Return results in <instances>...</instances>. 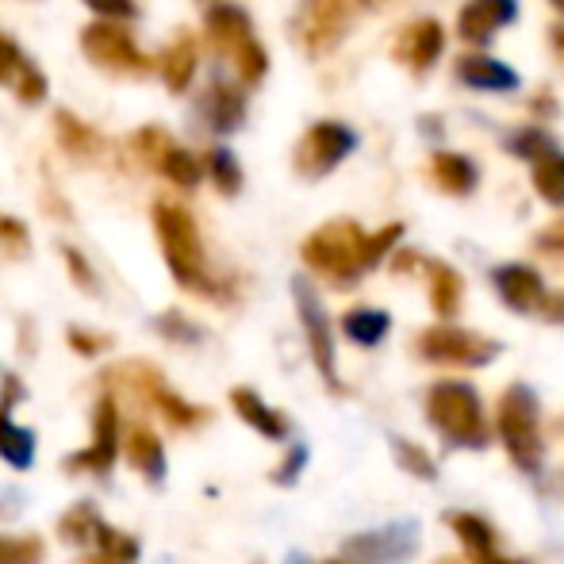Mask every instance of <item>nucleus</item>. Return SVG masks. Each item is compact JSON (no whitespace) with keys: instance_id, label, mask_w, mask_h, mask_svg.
Segmentation results:
<instances>
[{"instance_id":"nucleus-19","label":"nucleus","mask_w":564,"mask_h":564,"mask_svg":"<svg viewBox=\"0 0 564 564\" xmlns=\"http://www.w3.org/2000/svg\"><path fill=\"white\" fill-rule=\"evenodd\" d=\"M431 181L449 196H473L480 185V165L476 158L460 154V150H434L431 154Z\"/></svg>"},{"instance_id":"nucleus-17","label":"nucleus","mask_w":564,"mask_h":564,"mask_svg":"<svg viewBox=\"0 0 564 564\" xmlns=\"http://www.w3.org/2000/svg\"><path fill=\"white\" fill-rule=\"evenodd\" d=\"M204 35H208L212 51L235 58L238 46H246L253 39V23L246 15V8L238 4H212L204 12Z\"/></svg>"},{"instance_id":"nucleus-26","label":"nucleus","mask_w":564,"mask_h":564,"mask_svg":"<svg viewBox=\"0 0 564 564\" xmlns=\"http://www.w3.org/2000/svg\"><path fill=\"white\" fill-rule=\"evenodd\" d=\"M127 457H131V465L139 468L147 480H162L165 476V453H162V442H158L154 431H147V426H134L131 438H127Z\"/></svg>"},{"instance_id":"nucleus-54","label":"nucleus","mask_w":564,"mask_h":564,"mask_svg":"<svg viewBox=\"0 0 564 564\" xmlns=\"http://www.w3.org/2000/svg\"><path fill=\"white\" fill-rule=\"evenodd\" d=\"M292 564H307V561H292ZM327 564H349L346 557H341V561H327Z\"/></svg>"},{"instance_id":"nucleus-49","label":"nucleus","mask_w":564,"mask_h":564,"mask_svg":"<svg viewBox=\"0 0 564 564\" xmlns=\"http://www.w3.org/2000/svg\"><path fill=\"white\" fill-rule=\"evenodd\" d=\"M473 557V564H522V561H511V557H499L496 550H488V553H468Z\"/></svg>"},{"instance_id":"nucleus-50","label":"nucleus","mask_w":564,"mask_h":564,"mask_svg":"<svg viewBox=\"0 0 564 564\" xmlns=\"http://www.w3.org/2000/svg\"><path fill=\"white\" fill-rule=\"evenodd\" d=\"M550 46L557 51V58L564 62V23H557V28H550Z\"/></svg>"},{"instance_id":"nucleus-35","label":"nucleus","mask_w":564,"mask_h":564,"mask_svg":"<svg viewBox=\"0 0 564 564\" xmlns=\"http://www.w3.org/2000/svg\"><path fill=\"white\" fill-rule=\"evenodd\" d=\"M97 527H100L97 507H93V503H77L74 511L62 519V538H66L69 545H85V542H93Z\"/></svg>"},{"instance_id":"nucleus-42","label":"nucleus","mask_w":564,"mask_h":564,"mask_svg":"<svg viewBox=\"0 0 564 564\" xmlns=\"http://www.w3.org/2000/svg\"><path fill=\"white\" fill-rule=\"evenodd\" d=\"M0 246H4L8 253H23L28 250V227L12 216H0Z\"/></svg>"},{"instance_id":"nucleus-56","label":"nucleus","mask_w":564,"mask_h":564,"mask_svg":"<svg viewBox=\"0 0 564 564\" xmlns=\"http://www.w3.org/2000/svg\"><path fill=\"white\" fill-rule=\"evenodd\" d=\"M561 431H564V423H561Z\"/></svg>"},{"instance_id":"nucleus-6","label":"nucleus","mask_w":564,"mask_h":564,"mask_svg":"<svg viewBox=\"0 0 564 564\" xmlns=\"http://www.w3.org/2000/svg\"><path fill=\"white\" fill-rule=\"evenodd\" d=\"M357 150V131L341 119H319L304 131V139L296 142V154H292V165H296L300 177L319 181L327 173H335L341 162Z\"/></svg>"},{"instance_id":"nucleus-7","label":"nucleus","mask_w":564,"mask_h":564,"mask_svg":"<svg viewBox=\"0 0 564 564\" xmlns=\"http://www.w3.org/2000/svg\"><path fill=\"white\" fill-rule=\"evenodd\" d=\"M419 357L431 365H453V369H480L491 357L499 354V341L476 335V330H460V327H426L415 341Z\"/></svg>"},{"instance_id":"nucleus-11","label":"nucleus","mask_w":564,"mask_h":564,"mask_svg":"<svg viewBox=\"0 0 564 564\" xmlns=\"http://www.w3.org/2000/svg\"><path fill=\"white\" fill-rule=\"evenodd\" d=\"M514 20H519V0H465L457 12V39L473 51H484Z\"/></svg>"},{"instance_id":"nucleus-39","label":"nucleus","mask_w":564,"mask_h":564,"mask_svg":"<svg viewBox=\"0 0 564 564\" xmlns=\"http://www.w3.org/2000/svg\"><path fill=\"white\" fill-rule=\"evenodd\" d=\"M400 235H403V227H400V224H392V227L377 230V235H369V242H365V265L377 269L380 261H384L388 253H392L395 246H400Z\"/></svg>"},{"instance_id":"nucleus-51","label":"nucleus","mask_w":564,"mask_h":564,"mask_svg":"<svg viewBox=\"0 0 564 564\" xmlns=\"http://www.w3.org/2000/svg\"><path fill=\"white\" fill-rule=\"evenodd\" d=\"M534 112H538V116H553V112H557V105L550 100V93H542V97L534 100Z\"/></svg>"},{"instance_id":"nucleus-47","label":"nucleus","mask_w":564,"mask_h":564,"mask_svg":"<svg viewBox=\"0 0 564 564\" xmlns=\"http://www.w3.org/2000/svg\"><path fill=\"white\" fill-rule=\"evenodd\" d=\"M69 346H74L77 349V354H100V349H105L108 346V338H100V335H85V330H69Z\"/></svg>"},{"instance_id":"nucleus-43","label":"nucleus","mask_w":564,"mask_h":564,"mask_svg":"<svg viewBox=\"0 0 564 564\" xmlns=\"http://www.w3.org/2000/svg\"><path fill=\"white\" fill-rule=\"evenodd\" d=\"M85 4H89L97 15H105V20H119V23L139 15V4H134V0H85Z\"/></svg>"},{"instance_id":"nucleus-18","label":"nucleus","mask_w":564,"mask_h":564,"mask_svg":"<svg viewBox=\"0 0 564 564\" xmlns=\"http://www.w3.org/2000/svg\"><path fill=\"white\" fill-rule=\"evenodd\" d=\"M20 395H23L20 377L8 372L4 392H0V457H4L12 468H28L31 457H35V434L23 431V426H15L12 419H8V411H12V403L20 400Z\"/></svg>"},{"instance_id":"nucleus-21","label":"nucleus","mask_w":564,"mask_h":564,"mask_svg":"<svg viewBox=\"0 0 564 564\" xmlns=\"http://www.w3.org/2000/svg\"><path fill=\"white\" fill-rule=\"evenodd\" d=\"M54 139H58V147L66 150L69 158H77V162H93V158H100V150H105V139L97 134V127H89L82 116L69 112V108L54 112Z\"/></svg>"},{"instance_id":"nucleus-14","label":"nucleus","mask_w":564,"mask_h":564,"mask_svg":"<svg viewBox=\"0 0 564 564\" xmlns=\"http://www.w3.org/2000/svg\"><path fill=\"white\" fill-rule=\"evenodd\" d=\"M453 77L473 93H499V97H511V93L522 89L519 69H514L511 62L491 58V54H484V51L460 54V58L453 62Z\"/></svg>"},{"instance_id":"nucleus-12","label":"nucleus","mask_w":564,"mask_h":564,"mask_svg":"<svg viewBox=\"0 0 564 564\" xmlns=\"http://www.w3.org/2000/svg\"><path fill=\"white\" fill-rule=\"evenodd\" d=\"M446 39H449L446 28H442V20H434V15L411 20L408 28L400 31V39H395V62H403V66L419 77L431 74L442 54H446Z\"/></svg>"},{"instance_id":"nucleus-37","label":"nucleus","mask_w":564,"mask_h":564,"mask_svg":"<svg viewBox=\"0 0 564 564\" xmlns=\"http://www.w3.org/2000/svg\"><path fill=\"white\" fill-rule=\"evenodd\" d=\"M395 457H400V465L408 468V473H415L419 480H434V476H438V465L431 460V453L423 446H415V442L395 438Z\"/></svg>"},{"instance_id":"nucleus-20","label":"nucleus","mask_w":564,"mask_h":564,"mask_svg":"<svg viewBox=\"0 0 564 564\" xmlns=\"http://www.w3.org/2000/svg\"><path fill=\"white\" fill-rule=\"evenodd\" d=\"M196 66H200V51H196V39L188 35L185 28L173 35V43L158 54V74H162L165 89L170 93H185L196 77Z\"/></svg>"},{"instance_id":"nucleus-3","label":"nucleus","mask_w":564,"mask_h":564,"mask_svg":"<svg viewBox=\"0 0 564 564\" xmlns=\"http://www.w3.org/2000/svg\"><path fill=\"white\" fill-rule=\"evenodd\" d=\"M365 242H369V235H365L354 219H330V224H323L319 230H312V235L304 238L300 253H304L307 269L327 276L338 289H349V284H357V276L369 269L365 265Z\"/></svg>"},{"instance_id":"nucleus-44","label":"nucleus","mask_w":564,"mask_h":564,"mask_svg":"<svg viewBox=\"0 0 564 564\" xmlns=\"http://www.w3.org/2000/svg\"><path fill=\"white\" fill-rule=\"evenodd\" d=\"M158 330H162L165 338H181V341H196V338H200V330H196L188 319H181L177 312H165L162 319H158Z\"/></svg>"},{"instance_id":"nucleus-8","label":"nucleus","mask_w":564,"mask_h":564,"mask_svg":"<svg viewBox=\"0 0 564 564\" xmlns=\"http://www.w3.org/2000/svg\"><path fill=\"white\" fill-rule=\"evenodd\" d=\"M292 296H296V312H300V323H304L307 349H312L315 369L323 372V380H327L335 392H341L338 357H335V330H330V315H327V307H323L319 292H315L312 281L296 276V281H292Z\"/></svg>"},{"instance_id":"nucleus-4","label":"nucleus","mask_w":564,"mask_h":564,"mask_svg":"<svg viewBox=\"0 0 564 564\" xmlns=\"http://www.w3.org/2000/svg\"><path fill=\"white\" fill-rule=\"evenodd\" d=\"M496 431L522 473H538L542 468L545 446H542V426H538V395L527 384H511L499 395Z\"/></svg>"},{"instance_id":"nucleus-15","label":"nucleus","mask_w":564,"mask_h":564,"mask_svg":"<svg viewBox=\"0 0 564 564\" xmlns=\"http://www.w3.org/2000/svg\"><path fill=\"white\" fill-rule=\"evenodd\" d=\"M123 377L131 380V388H139L142 395H150V403H154L173 426H196L200 419H208V411L193 408V403H185L181 395H173L170 388L162 384V377H158L154 369H147V365H127Z\"/></svg>"},{"instance_id":"nucleus-45","label":"nucleus","mask_w":564,"mask_h":564,"mask_svg":"<svg viewBox=\"0 0 564 564\" xmlns=\"http://www.w3.org/2000/svg\"><path fill=\"white\" fill-rule=\"evenodd\" d=\"M304 460H307V449H304V446H292V449H289V460H284L281 468H276L273 480H276V484H292V480H296L300 468H304Z\"/></svg>"},{"instance_id":"nucleus-13","label":"nucleus","mask_w":564,"mask_h":564,"mask_svg":"<svg viewBox=\"0 0 564 564\" xmlns=\"http://www.w3.org/2000/svg\"><path fill=\"white\" fill-rule=\"evenodd\" d=\"M491 284H496L499 300L519 315H542L545 300H550V289H545L542 273L530 269V265H522V261L496 265L491 269Z\"/></svg>"},{"instance_id":"nucleus-32","label":"nucleus","mask_w":564,"mask_h":564,"mask_svg":"<svg viewBox=\"0 0 564 564\" xmlns=\"http://www.w3.org/2000/svg\"><path fill=\"white\" fill-rule=\"evenodd\" d=\"M204 165H208L212 185H216L224 196H235L238 188H242V165H238V158L230 154V150H224V147L208 150V154H204Z\"/></svg>"},{"instance_id":"nucleus-29","label":"nucleus","mask_w":564,"mask_h":564,"mask_svg":"<svg viewBox=\"0 0 564 564\" xmlns=\"http://www.w3.org/2000/svg\"><path fill=\"white\" fill-rule=\"evenodd\" d=\"M158 173H162L165 181H173L177 188H196L204 181V173H208V165H204V158H196L193 150H185V147L173 142Z\"/></svg>"},{"instance_id":"nucleus-25","label":"nucleus","mask_w":564,"mask_h":564,"mask_svg":"<svg viewBox=\"0 0 564 564\" xmlns=\"http://www.w3.org/2000/svg\"><path fill=\"white\" fill-rule=\"evenodd\" d=\"M426 273H431V307L438 319H453V315L460 312V296H465V281H460V273L446 261H431L426 265Z\"/></svg>"},{"instance_id":"nucleus-28","label":"nucleus","mask_w":564,"mask_h":564,"mask_svg":"<svg viewBox=\"0 0 564 564\" xmlns=\"http://www.w3.org/2000/svg\"><path fill=\"white\" fill-rule=\"evenodd\" d=\"M534 188L550 208H564V150H550L534 165Z\"/></svg>"},{"instance_id":"nucleus-40","label":"nucleus","mask_w":564,"mask_h":564,"mask_svg":"<svg viewBox=\"0 0 564 564\" xmlns=\"http://www.w3.org/2000/svg\"><path fill=\"white\" fill-rule=\"evenodd\" d=\"M62 253H66V265H69V273H74L77 289H85V292H100L97 273H93V265L82 258V250H74V246H62Z\"/></svg>"},{"instance_id":"nucleus-1","label":"nucleus","mask_w":564,"mask_h":564,"mask_svg":"<svg viewBox=\"0 0 564 564\" xmlns=\"http://www.w3.org/2000/svg\"><path fill=\"white\" fill-rule=\"evenodd\" d=\"M154 230H158V242H162L165 265L177 276V284H185V289H193V292H204V296H216L219 289L208 273L200 230H196V219L188 216V208H181V204H173V200H158Z\"/></svg>"},{"instance_id":"nucleus-9","label":"nucleus","mask_w":564,"mask_h":564,"mask_svg":"<svg viewBox=\"0 0 564 564\" xmlns=\"http://www.w3.org/2000/svg\"><path fill=\"white\" fill-rule=\"evenodd\" d=\"M349 28V0H300L296 8V43L304 46L312 58H323L341 43Z\"/></svg>"},{"instance_id":"nucleus-41","label":"nucleus","mask_w":564,"mask_h":564,"mask_svg":"<svg viewBox=\"0 0 564 564\" xmlns=\"http://www.w3.org/2000/svg\"><path fill=\"white\" fill-rule=\"evenodd\" d=\"M15 97H20L23 105H43V97H46V77L39 74L35 66H28V69H23L20 82H15Z\"/></svg>"},{"instance_id":"nucleus-27","label":"nucleus","mask_w":564,"mask_h":564,"mask_svg":"<svg viewBox=\"0 0 564 564\" xmlns=\"http://www.w3.org/2000/svg\"><path fill=\"white\" fill-rule=\"evenodd\" d=\"M503 147H507V154H511V158H519V162L534 165L538 158H545L550 150H557V139H553V134L545 131V127L527 123V127H514V131L503 139Z\"/></svg>"},{"instance_id":"nucleus-30","label":"nucleus","mask_w":564,"mask_h":564,"mask_svg":"<svg viewBox=\"0 0 564 564\" xmlns=\"http://www.w3.org/2000/svg\"><path fill=\"white\" fill-rule=\"evenodd\" d=\"M93 545H97V557H89V564H134L139 561L134 538L119 534V530L105 527V522H100L97 534H93Z\"/></svg>"},{"instance_id":"nucleus-36","label":"nucleus","mask_w":564,"mask_h":564,"mask_svg":"<svg viewBox=\"0 0 564 564\" xmlns=\"http://www.w3.org/2000/svg\"><path fill=\"white\" fill-rule=\"evenodd\" d=\"M0 564H43L39 538H0Z\"/></svg>"},{"instance_id":"nucleus-2","label":"nucleus","mask_w":564,"mask_h":564,"mask_svg":"<svg viewBox=\"0 0 564 564\" xmlns=\"http://www.w3.org/2000/svg\"><path fill=\"white\" fill-rule=\"evenodd\" d=\"M426 419L457 449H484L491 438L480 395H476L473 384H460V380L431 384V392H426Z\"/></svg>"},{"instance_id":"nucleus-38","label":"nucleus","mask_w":564,"mask_h":564,"mask_svg":"<svg viewBox=\"0 0 564 564\" xmlns=\"http://www.w3.org/2000/svg\"><path fill=\"white\" fill-rule=\"evenodd\" d=\"M31 62L23 58V51L12 43L8 35H0V85H8V89H15V82L23 77V69H28Z\"/></svg>"},{"instance_id":"nucleus-53","label":"nucleus","mask_w":564,"mask_h":564,"mask_svg":"<svg viewBox=\"0 0 564 564\" xmlns=\"http://www.w3.org/2000/svg\"><path fill=\"white\" fill-rule=\"evenodd\" d=\"M550 4H553V8H557V12L564 15V0H550Z\"/></svg>"},{"instance_id":"nucleus-10","label":"nucleus","mask_w":564,"mask_h":564,"mask_svg":"<svg viewBox=\"0 0 564 564\" xmlns=\"http://www.w3.org/2000/svg\"><path fill=\"white\" fill-rule=\"evenodd\" d=\"M415 550H419V527L415 522H395V527L377 530V534L349 538L341 557L349 564H403L415 557Z\"/></svg>"},{"instance_id":"nucleus-52","label":"nucleus","mask_w":564,"mask_h":564,"mask_svg":"<svg viewBox=\"0 0 564 564\" xmlns=\"http://www.w3.org/2000/svg\"><path fill=\"white\" fill-rule=\"evenodd\" d=\"M357 4H365V8H380V4H388V0H357Z\"/></svg>"},{"instance_id":"nucleus-22","label":"nucleus","mask_w":564,"mask_h":564,"mask_svg":"<svg viewBox=\"0 0 564 564\" xmlns=\"http://www.w3.org/2000/svg\"><path fill=\"white\" fill-rule=\"evenodd\" d=\"M200 112L204 119L212 123V131H238L246 119V93L238 85H227V82H216L200 100Z\"/></svg>"},{"instance_id":"nucleus-48","label":"nucleus","mask_w":564,"mask_h":564,"mask_svg":"<svg viewBox=\"0 0 564 564\" xmlns=\"http://www.w3.org/2000/svg\"><path fill=\"white\" fill-rule=\"evenodd\" d=\"M542 315H545L550 323H564V296H553V292H550V300H545Z\"/></svg>"},{"instance_id":"nucleus-55","label":"nucleus","mask_w":564,"mask_h":564,"mask_svg":"<svg viewBox=\"0 0 564 564\" xmlns=\"http://www.w3.org/2000/svg\"><path fill=\"white\" fill-rule=\"evenodd\" d=\"M438 564H460V561H438Z\"/></svg>"},{"instance_id":"nucleus-24","label":"nucleus","mask_w":564,"mask_h":564,"mask_svg":"<svg viewBox=\"0 0 564 564\" xmlns=\"http://www.w3.org/2000/svg\"><path fill=\"white\" fill-rule=\"evenodd\" d=\"M392 330V315L380 312V307H349L341 315V335H346L354 346H380Z\"/></svg>"},{"instance_id":"nucleus-16","label":"nucleus","mask_w":564,"mask_h":564,"mask_svg":"<svg viewBox=\"0 0 564 564\" xmlns=\"http://www.w3.org/2000/svg\"><path fill=\"white\" fill-rule=\"evenodd\" d=\"M116 438H119V415H116V400L105 395L97 403V419H93V446L77 457H69V468H85V473H108V465L116 460Z\"/></svg>"},{"instance_id":"nucleus-23","label":"nucleus","mask_w":564,"mask_h":564,"mask_svg":"<svg viewBox=\"0 0 564 564\" xmlns=\"http://www.w3.org/2000/svg\"><path fill=\"white\" fill-rule=\"evenodd\" d=\"M230 403H235L238 419H246L258 434H265V438H273V442L289 438V419H284L281 411L265 408L258 392H250V388H235V392H230Z\"/></svg>"},{"instance_id":"nucleus-34","label":"nucleus","mask_w":564,"mask_h":564,"mask_svg":"<svg viewBox=\"0 0 564 564\" xmlns=\"http://www.w3.org/2000/svg\"><path fill=\"white\" fill-rule=\"evenodd\" d=\"M230 62H235L238 82H242V85H261V82H265V74H269V54H265V46H261L258 39H250L246 46H238V54Z\"/></svg>"},{"instance_id":"nucleus-33","label":"nucleus","mask_w":564,"mask_h":564,"mask_svg":"<svg viewBox=\"0 0 564 564\" xmlns=\"http://www.w3.org/2000/svg\"><path fill=\"white\" fill-rule=\"evenodd\" d=\"M449 527H453V534H457L460 542H465L468 553H488V550H496V530H491L488 522L480 519V514H453Z\"/></svg>"},{"instance_id":"nucleus-5","label":"nucleus","mask_w":564,"mask_h":564,"mask_svg":"<svg viewBox=\"0 0 564 564\" xmlns=\"http://www.w3.org/2000/svg\"><path fill=\"white\" fill-rule=\"evenodd\" d=\"M82 51L105 74L119 77H147L150 69H158V62H150L147 54L134 46L131 31L119 28V20H97L89 28H82Z\"/></svg>"},{"instance_id":"nucleus-46","label":"nucleus","mask_w":564,"mask_h":564,"mask_svg":"<svg viewBox=\"0 0 564 564\" xmlns=\"http://www.w3.org/2000/svg\"><path fill=\"white\" fill-rule=\"evenodd\" d=\"M538 250H542V253H564V219L550 224L542 235H538Z\"/></svg>"},{"instance_id":"nucleus-31","label":"nucleus","mask_w":564,"mask_h":564,"mask_svg":"<svg viewBox=\"0 0 564 564\" xmlns=\"http://www.w3.org/2000/svg\"><path fill=\"white\" fill-rule=\"evenodd\" d=\"M170 147H173L170 131H165V127H158V123L139 127V131L131 134V154L139 158V165H147V170H162Z\"/></svg>"}]
</instances>
